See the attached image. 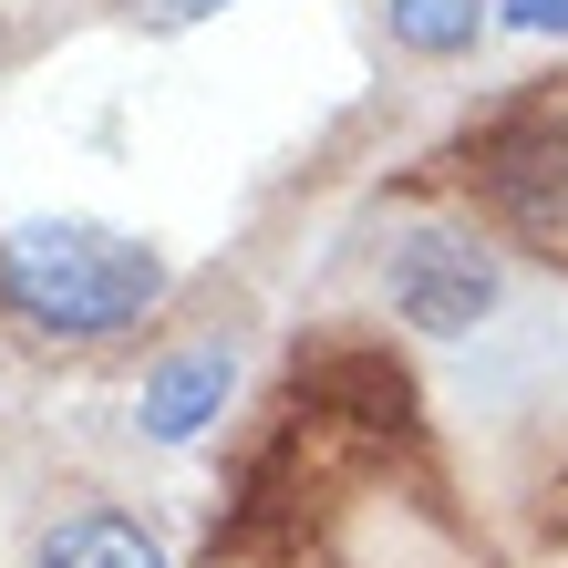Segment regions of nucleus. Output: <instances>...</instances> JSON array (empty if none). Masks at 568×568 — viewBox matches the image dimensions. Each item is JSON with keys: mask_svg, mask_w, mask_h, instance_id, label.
Wrapping results in <instances>:
<instances>
[{"mask_svg": "<svg viewBox=\"0 0 568 568\" xmlns=\"http://www.w3.org/2000/svg\"><path fill=\"white\" fill-rule=\"evenodd\" d=\"M0 300L42 342H114L165 300V258L93 217H31L0 239Z\"/></svg>", "mask_w": 568, "mask_h": 568, "instance_id": "obj_1", "label": "nucleus"}, {"mask_svg": "<svg viewBox=\"0 0 568 568\" xmlns=\"http://www.w3.org/2000/svg\"><path fill=\"white\" fill-rule=\"evenodd\" d=\"M465 165H476V196L517 227V239H538V248L568 239V104L496 114L486 135L465 145Z\"/></svg>", "mask_w": 568, "mask_h": 568, "instance_id": "obj_2", "label": "nucleus"}, {"mask_svg": "<svg viewBox=\"0 0 568 568\" xmlns=\"http://www.w3.org/2000/svg\"><path fill=\"white\" fill-rule=\"evenodd\" d=\"M496 290H507V270L465 227H404L393 239V311L414 331H476L496 311Z\"/></svg>", "mask_w": 568, "mask_h": 568, "instance_id": "obj_3", "label": "nucleus"}, {"mask_svg": "<svg viewBox=\"0 0 568 568\" xmlns=\"http://www.w3.org/2000/svg\"><path fill=\"white\" fill-rule=\"evenodd\" d=\"M207 414H227V352H176V362H155V373H145L135 424L155 434V445H186Z\"/></svg>", "mask_w": 568, "mask_h": 568, "instance_id": "obj_4", "label": "nucleus"}, {"mask_svg": "<svg viewBox=\"0 0 568 568\" xmlns=\"http://www.w3.org/2000/svg\"><path fill=\"white\" fill-rule=\"evenodd\" d=\"M31 568H165V548L145 538L135 517L83 507V517H62L52 538H42V558H31Z\"/></svg>", "mask_w": 568, "mask_h": 568, "instance_id": "obj_5", "label": "nucleus"}, {"mask_svg": "<svg viewBox=\"0 0 568 568\" xmlns=\"http://www.w3.org/2000/svg\"><path fill=\"white\" fill-rule=\"evenodd\" d=\"M383 21H393V42H404V52L445 62V52H465L496 21V0H383Z\"/></svg>", "mask_w": 568, "mask_h": 568, "instance_id": "obj_6", "label": "nucleus"}, {"mask_svg": "<svg viewBox=\"0 0 568 568\" xmlns=\"http://www.w3.org/2000/svg\"><path fill=\"white\" fill-rule=\"evenodd\" d=\"M507 31H568V0H496Z\"/></svg>", "mask_w": 568, "mask_h": 568, "instance_id": "obj_7", "label": "nucleus"}, {"mask_svg": "<svg viewBox=\"0 0 568 568\" xmlns=\"http://www.w3.org/2000/svg\"><path fill=\"white\" fill-rule=\"evenodd\" d=\"M145 11H155V21H207L217 0H145Z\"/></svg>", "mask_w": 568, "mask_h": 568, "instance_id": "obj_8", "label": "nucleus"}]
</instances>
